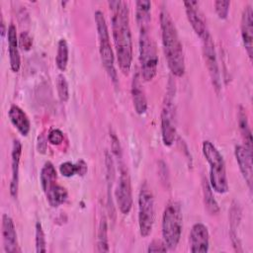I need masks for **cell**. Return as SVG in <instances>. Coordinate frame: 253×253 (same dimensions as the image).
Wrapping results in <instances>:
<instances>
[{
    "label": "cell",
    "instance_id": "6da1fadb",
    "mask_svg": "<svg viewBox=\"0 0 253 253\" xmlns=\"http://www.w3.org/2000/svg\"><path fill=\"white\" fill-rule=\"evenodd\" d=\"M112 12V33L119 67L127 74L132 61V40L129 27V11L126 2L109 1Z\"/></svg>",
    "mask_w": 253,
    "mask_h": 253
},
{
    "label": "cell",
    "instance_id": "7a4b0ae2",
    "mask_svg": "<svg viewBox=\"0 0 253 253\" xmlns=\"http://www.w3.org/2000/svg\"><path fill=\"white\" fill-rule=\"evenodd\" d=\"M160 28L163 50L168 67L173 75L181 77L185 73L183 46L175 23L165 8H162L160 11Z\"/></svg>",
    "mask_w": 253,
    "mask_h": 253
},
{
    "label": "cell",
    "instance_id": "3957f363",
    "mask_svg": "<svg viewBox=\"0 0 253 253\" xmlns=\"http://www.w3.org/2000/svg\"><path fill=\"white\" fill-rule=\"evenodd\" d=\"M203 154L210 165V185L218 194L228 191V182L225 170V163L217 148L210 141L203 142Z\"/></svg>",
    "mask_w": 253,
    "mask_h": 253
},
{
    "label": "cell",
    "instance_id": "277c9868",
    "mask_svg": "<svg viewBox=\"0 0 253 253\" xmlns=\"http://www.w3.org/2000/svg\"><path fill=\"white\" fill-rule=\"evenodd\" d=\"M182 211L177 202H170L162 215V236L168 249L177 247L182 234Z\"/></svg>",
    "mask_w": 253,
    "mask_h": 253
},
{
    "label": "cell",
    "instance_id": "5b68a950",
    "mask_svg": "<svg viewBox=\"0 0 253 253\" xmlns=\"http://www.w3.org/2000/svg\"><path fill=\"white\" fill-rule=\"evenodd\" d=\"M99 39V52L102 64L114 82H117V71L115 68V55L111 45L108 26L103 12L97 10L94 14Z\"/></svg>",
    "mask_w": 253,
    "mask_h": 253
},
{
    "label": "cell",
    "instance_id": "8992f818",
    "mask_svg": "<svg viewBox=\"0 0 253 253\" xmlns=\"http://www.w3.org/2000/svg\"><path fill=\"white\" fill-rule=\"evenodd\" d=\"M139 36V62L141 77L145 81L152 80L157 73L158 53L154 40L148 30H141Z\"/></svg>",
    "mask_w": 253,
    "mask_h": 253
},
{
    "label": "cell",
    "instance_id": "52a82bcc",
    "mask_svg": "<svg viewBox=\"0 0 253 253\" xmlns=\"http://www.w3.org/2000/svg\"><path fill=\"white\" fill-rule=\"evenodd\" d=\"M155 218L153 194L146 183L141 185L138 195V226L142 237H147L153 228Z\"/></svg>",
    "mask_w": 253,
    "mask_h": 253
},
{
    "label": "cell",
    "instance_id": "ba28073f",
    "mask_svg": "<svg viewBox=\"0 0 253 253\" xmlns=\"http://www.w3.org/2000/svg\"><path fill=\"white\" fill-rule=\"evenodd\" d=\"M120 177L116 188L115 196L118 208L124 214H127L132 207V192L131 183L127 170L123 163H120Z\"/></svg>",
    "mask_w": 253,
    "mask_h": 253
},
{
    "label": "cell",
    "instance_id": "9c48e42d",
    "mask_svg": "<svg viewBox=\"0 0 253 253\" xmlns=\"http://www.w3.org/2000/svg\"><path fill=\"white\" fill-rule=\"evenodd\" d=\"M161 136L162 141L166 146H171L176 136L173 95H170L169 92L166 97L164 107L161 113Z\"/></svg>",
    "mask_w": 253,
    "mask_h": 253
},
{
    "label": "cell",
    "instance_id": "30bf717a",
    "mask_svg": "<svg viewBox=\"0 0 253 253\" xmlns=\"http://www.w3.org/2000/svg\"><path fill=\"white\" fill-rule=\"evenodd\" d=\"M203 52L205 61L212 82V85L214 86L215 90L218 91L220 89V76H219V69L216 59V53L214 49V43L212 41V38L210 35H208L203 40Z\"/></svg>",
    "mask_w": 253,
    "mask_h": 253
},
{
    "label": "cell",
    "instance_id": "8fae6325",
    "mask_svg": "<svg viewBox=\"0 0 253 253\" xmlns=\"http://www.w3.org/2000/svg\"><path fill=\"white\" fill-rule=\"evenodd\" d=\"M186 15L193 30L202 40L210 35L206 21L199 9V3L197 1H185L184 2Z\"/></svg>",
    "mask_w": 253,
    "mask_h": 253
},
{
    "label": "cell",
    "instance_id": "7c38bea8",
    "mask_svg": "<svg viewBox=\"0 0 253 253\" xmlns=\"http://www.w3.org/2000/svg\"><path fill=\"white\" fill-rule=\"evenodd\" d=\"M190 251L193 253H206L210 247V234L207 226L201 222L195 223L190 231Z\"/></svg>",
    "mask_w": 253,
    "mask_h": 253
},
{
    "label": "cell",
    "instance_id": "4fadbf2b",
    "mask_svg": "<svg viewBox=\"0 0 253 253\" xmlns=\"http://www.w3.org/2000/svg\"><path fill=\"white\" fill-rule=\"evenodd\" d=\"M241 37L244 47L250 59L253 55V11L250 5H246L241 16Z\"/></svg>",
    "mask_w": 253,
    "mask_h": 253
},
{
    "label": "cell",
    "instance_id": "5bb4252c",
    "mask_svg": "<svg viewBox=\"0 0 253 253\" xmlns=\"http://www.w3.org/2000/svg\"><path fill=\"white\" fill-rule=\"evenodd\" d=\"M2 237L5 252L15 253L21 251L14 221L8 214H3L2 216Z\"/></svg>",
    "mask_w": 253,
    "mask_h": 253
},
{
    "label": "cell",
    "instance_id": "9a60e30c",
    "mask_svg": "<svg viewBox=\"0 0 253 253\" xmlns=\"http://www.w3.org/2000/svg\"><path fill=\"white\" fill-rule=\"evenodd\" d=\"M234 155L238 163L240 172L247 183L249 189H252V151L243 145H236Z\"/></svg>",
    "mask_w": 253,
    "mask_h": 253
},
{
    "label": "cell",
    "instance_id": "2e32d148",
    "mask_svg": "<svg viewBox=\"0 0 253 253\" xmlns=\"http://www.w3.org/2000/svg\"><path fill=\"white\" fill-rule=\"evenodd\" d=\"M22 154V144L19 139H14L11 151V169L12 177L10 182V195L13 198H17L19 189V165Z\"/></svg>",
    "mask_w": 253,
    "mask_h": 253
},
{
    "label": "cell",
    "instance_id": "e0dca14e",
    "mask_svg": "<svg viewBox=\"0 0 253 253\" xmlns=\"http://www.w3.org/2000/svg\"><path fill=\"white\" fill-rule=\"evenodd\" d=\"M7 38L10 67L13 72H18L21 67V57L19 52V40L17 36V30L13 24H10L8 27Z\"/></svg>",
    "mask_w": 253,
    "mask_h": 253
},
{
    "label": "cell",
    "instance_id": "ac0fdd59",
    "mask_svg": "<svg viewBox=\"0 0 253 253\" xmlns=\"http://www.w3.org/2000/svg\"><path fill=\"white\" fill-rule=\"evenodd\" d=\"M140 78L141 77L136 72L133 75L132 82H131V96H132L133 107L135 109V112L138 115L144 114L147 110V101H146L144 90L142 88Z\"/></svg>",
    "mask_w": 253,
    "mask_h": 253
},
{
    "label": "cell",
    "instance_id": "d6986e66",
    "mask_svg": "<svg viewBox=\"0 0 253 253\" xmlns=\"http://www.w3.org/2000/svg\"><path fill=\"white\" fill-rule=\"evenodd\" d=\"M8 116L12 125L18 129V131L23 136H27L31 130V122L27 114L19 106L12 105L9 109Z\"/></svg>",
    "mask_w": 253,
    "mask_h": 253
},
{
    "label": "cell",
    "instance_id": "ffe728a7",
    "mask_svg": "<svg viewBox=\"0 0 253 253\" xmlns=\"http://www.w3.org/2000/svg\"><path fill=\"white\" fill-rule=\"evenodd\" d=\"M136 6V23L139 27V31L141 30H149L150 23V11H151V2L146 0H139L135 3Z\"/></svg>",
    "mask_w": 253,
    "mask_h": 253
},
{
    "label": "cell",
    "instance_id": "44dd1931",
    "mask_svg": "<svg viewBox=\"0 0 253 253\" xmlns=\"http://www.w3.org/2000/svg\"><path fill=\"white\" fill-rule=\"evenodd\" d=\"M46 200L48 204L52 208H57L58 206L62 205L67 200V191L64 187L58 185L57 183L50 187L46 192H44Z\"/></svg>",
    "mask_w": 253,
    "mask_h": 253
},
{
    "label": "cell",
    "instance_id": "7402d4cb",
    "mask_svg": "<svg viewBox=\"0 0 253 253\" xmlns=\"http://www.w3.org/2000/svg\"><path fill=\"white\" fill-rule=\"evenodd\" d=\"M57 174L56 170L51 162H45L41 170L40 174V181L43 192H46L50 187L56 184Z\"/></svg>",
    "mask_w": 253,
    "mask_h": 253
},
{
    "label": "cell",
    "instance_id": "603a6c76",
    "mask_svg": "<svg viewBox=\"0 0 253 253\" xmlns=\"http://www.w3.org/2000/svg\"><path fill=\"white\" fill-rule=\"evenodd\" d=\"M238 118V126L240 132L243 136V139L245 141V147L252 151V135H251V129L249 126V123L247 120V115L245 112V109L241 106H239V111L237 114Z\"/></svg>",
    "mask_w": 253,
    "mask_h": 253
},
{
    "label": "cell",
    "instance_id": "cb8c5ba5",
    "mask_svg": "<svg viewBox=\"0 0 253 253\" xmlns=\"http://www.w3.org/2000/svg\"><path fill=\"white\" fill-rule=\"evenodd\" d=\"M203 194H204V202L207 207V210L211 213V214H216L219 211V207L217 202L215 201L213 194H212V189L208 182L206 178H203Z\"/></svg>",
    "mask_w": 253,
    "mask_h": 253
},
{
    "label": "cell",
    "instance_id": "d4e9b609",
    "mask_svg": "<svg viewBox=\"0 0 253 253\" xmlns=\"http://www.w3.org/2000/svg\"><path fill=\"white\" fill-rule=\"evenodd\" d=\"M68 62V44L64 39H60L57 44L55 63L59 70L64 71Z\"/></svg>",
    "mask_w": 253,
    "mask_h": 253
},
{
    "label": "cell",
    "instance_id": "484cf974",
    "mask_svg": "<svg viewBox=\"0 0 253 253\" xmlns=\"http://www.w3.org/2000/svg\"><path fill=\"white\" fill-rule=\"evenodd\" d=\"M97 251L99 252H108L109 245H108V238H107V222L106 218L103 217L99 230H98V241H97Z\"/></svg>",
    "mask_w": 253,
    "mask_h": 253
},
{
    "label": "cell",
    "instance_id": "4316f807",
    "mask_svg": "<svg viewBox=\"0 0 253 253\" xmlns=\"http://www.w3.org/2000/svg\"><path fill=\"white\" fill-rule=\"evenodd\" d=\"M56 89H57V94H58L60 101L63 103L67 102V100L69 98V89H68V83L63 74L57 75Z\"/></svg>",
    "mask_w": 253,
    "mask_h": 253
},
{
    "label": "cell",
    "instance_id": "83f0119b",
    "mask_svg": "<svg viewBox=\"0 0 253 253\" xmlns=\"http://www.w3.org/2000/svg\"><path fill=\"white\" fill-rule=\"evenodd\" d=\"M36 251L38 253H43L46 251L45 236L40 221L36 223Z\"/></svg>",
    "mask_w": 253,
    "mask_h": 253
},
{
    "label": "cell",
    "instance_id": "f1b7e54d",
    "mask_svg": "<svg viewBox=\"0 0 253 253\" xmlns=\"http://www.w3.org/2000/svg\"><path fill=\"white\" fill-rule=\"evenodd\" d=\"M229 6L230 2L229 1H215L214 2V10L218 16L219 19H226L228 16L229 12Z\"/></svg>",
    "mask_w": 253,
    "mask_h": 253
},
{
    "label": "cell",
    "instance_id": "f546056e",
    "mask_svg": "<svg viewBox=\"0 0 253 253\" xmlns=\"http://www.w3.org/2000/svg\"><path fill=\"white\" fill-rule=\"evenodd\" d=\"M59 171L62 176L69 178L74 175H77V165H76V163H72L70 161H65L60 164Z\"/></svg>",
    "mask_w": 253,
    "mask_h": 253
},
{
    "label": "cell",
    "instance_id": "4dcf8cb0",
    "mask_svg": "<svg viewBox=\"0 0 253 253\" xmlns=\"http://www.w3.org/2000/svg\"><path fill=\"white\" fill-rule=\"evenodd\" d=\"M63 132L58 128H53L48 132L47 140L52 145H59L63 142Z\"/></svg>",
    "mask_w": 253,
    "mask_h": 253
},
{
    "label": "cell",
    "instance_id": "1f68e13d",
    "mask_svg": "<svg viewBox=\"0 0 253 253\" xmlns=\"http://www.w3.org/2000/svg\"><path fill=\"white\" fill-rule=\"evenodd\" d=\"M168 250V247L166 246L164 241L160 240H153L147 248L148 252H166Z\"/></svg>",
    "mask_w": 253,
    "mask_h": 253
},
{
    "label": "cell",
    "instance_id": "d6a6232c",
    "mask_svg": "<svg viewBox=\"0 0 253 253\" xmlns=\"http://www.w3.org/2000/svg\"><path fill=\"white\" fill-rule=\"evenodd\" d=\"M33 44V40L30 37V35L27 32H24L20 35V40H19V45L23 47V49L28 50L31 48Z\"/></svg>",
    "mask_w": 253,
    "mask_h": 253
},
{
    "label": "cell",
    "instance_id": "836d02e7",
    "mask_svg": "<svg viewBox=\"0 0 253 253\" xmlns=\"http://www.w3.org/2000/svg\"><path fill=\"white\" fill-rule=\"evenodd\" d=\"M76 165H77V175L84 176L87 173V170H88L86 162L84 160L80 159L76 162Z\"/></svg>",
    "mask_w": 253,
    "mask_h": 253
}]
</instances>
